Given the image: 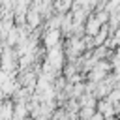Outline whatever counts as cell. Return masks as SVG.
<instances>
[{
	"label": "cell",
	"mask_w": 120,
	"mask_h": 120,
	"mask_svg": "<svg viewBox=\"0 0 120 120\" xmlns=\"http://www.w3.org/2000/svg\"><path fill=\"white\" fill-rule=\"evenodd\" d=\"M56 39H58V32H56V30H52V32H49V34L45 36V43H47V45H52Z\"/></svg>",
	"instance_id": "obj_1"
},
{
	"label": "cell",
	"mask_w": 120,
	"mask_h": 120,
	"mask_svg": "<svg viewBox=\"0 0 120 120\" xmlns=\"http://www.w3.org/2000/svg\"><path fill=\"white\" fill-rule=\"evenodd\" d=\"M26 21H28V24H30V26H36V24H38V21H39V19H38V13H36V11H28Z\"/></svg>",
	"instance_id": "obj_2"
}]
</instances>
